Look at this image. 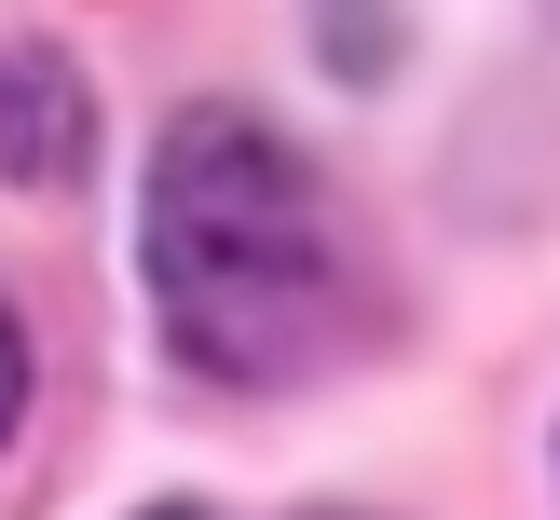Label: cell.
<instances>
[{
	"instance_id": "1",
	"label": "cell",
	"mask_w": 560,
	"mask_h": 520,
	"mask_svg": "<svg viewBox=\"0 0 560 520\" xmlns=\"http://www.w3.org/2000/svg\"><path fill=\"white\" fill-rule=\"evenodd\" d=\"M151 301L206 383H301L355 315L342 219L260 109H178L151 151Z\"/></svg>"
},
{
	"instance_id": "2",
	"label": "cell",
	"mask_w": 560,
	"mask_h": 520,
	"mask_svg": "<svg viewBox=\"0 0 560 520\" xmlns=\"http://www.w3.org/2000/svg\"><path fill=\"white\" fill-rule=\"evenodd\" d=\"M14 411H27V343H14V315H0V438H14Z\"/></svg>"
},
{
	"instance_id": "3",
	"label": "cell",
	"mask_w": 560,
	"mask_h": 520,
	"mask_svg": "<svg viewBox=\"0 0 560 520\" xmlns=\"http://www.w3.org/2000/svg\"><path fill=\"white\" fill-rule=\"evenodd\" d=\"M151 520H206V507H151Z\"/></svg>"
}]
</instances>
